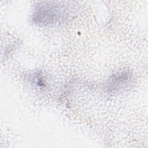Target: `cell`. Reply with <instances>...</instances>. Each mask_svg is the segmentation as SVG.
I'll return each mask as SVG.
<instances>
[{
	"label": "cell",
	"mask_w": 148,
	"mask_h": 148,
	"mask_svg": "<svg viewBox=\"0 0 148 148\" xmlns=\"http://www.w3.org/2000/svg\"><path fill=\"white\" fill-rule=\"evenodd\" d=\"M66 10V6L60 2H41L35 7L32 18L38 24H51L64 18Z\"/></svg>",
	"instance_id": "cell-1"
},
{
	"label": "cell",
	"mask_w": 148,
	"mask_h": 148,
	"mask_svg": "<svg viewBox=\"0 0 148 148\" xmlns=\"http://www.w3.org/2000/svg\"><path fill=\"white\" fill-rule=\"evenodd\" d=\"M132 80V75L128 71H121L113 74L106 84L107 90L113 94L121 92L127 88Z\"/></svg>",
	"instance_id": "cell-2"
}]
</instances>
